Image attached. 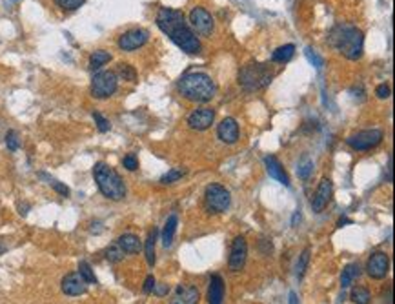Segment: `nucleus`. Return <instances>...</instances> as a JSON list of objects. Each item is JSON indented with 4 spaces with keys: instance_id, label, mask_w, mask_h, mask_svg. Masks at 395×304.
<instances>
[{
    "instance_id": "1",
    "label": "nucleus",
    "mask_w": 395,
    "mask_h": 304,
    "mask_svg": "<svg viewBox=\"0 0 395 304\" xmlns=\"http://www.w3.org/2000/svg\"><path fill=\"white\" fill-rule=\"evenodd\" d=\"M155 22H157L158 29L164 35H168L169 40L177 48H181L184 53H188V55H198L200 53V50H202L200 40L192 29V26L186 22V17L182 11L171 9V7H160Z\"/></svg>"
},
{
    "instance_id": "2",
    "label": "nucleus",
    "mask_w": 395,
    "mask_h": 304,
    "mask_svg": "<svg viewBox=\"0 0 395 304\" xmlns=\"http://www.w3.org/2000/svg\"><path fill=\"white\" fill-rule=\"evenodd\" d=\"M328 44L348 60H359L364 51V33L357 26L337 24L328 33Z\"/></svg>"
},
{
    "instance_id": "3",
    "label": "nucleus",
    "mask_w": 395,
    "mask_h": 304,
    "mask_svg": "<svg viewBox=\"0 0 395 304\" xmlns=\"http://www.w3.org/2000/svg\"><path fill=\"white\" fill-rule=\"evenodd\" d=\"M177 90L186 101L206 104L215 97L217 86H215L213 79L208 73L190 71V73L182 75L181 80L177 82Z\"/></svg>"
},
{
    "instance_id": "4",
    "label": "nucleus",
    "mask_w": 395,
    "mask_h": 304,
    "mask_svg": "<svg viewBox=\"0 0 395 304\" xmlns=\"http://www.w3.org/2000/svg\"><path fill=\"white\" fill-rule=\"evenodd\" d=\"M93 179H95L100 193L109 201H122L126 197L124 180L106 162H97L93 166Z\"/></svg>"
},
{
    "instance_id": "5",
    "label": "nucleus",
    "mask_w": 395,
    "mask_h": 304,
    "mask_svg": "<svg viewBox=\"0 0 395 304\" xmlns=\"http://www.w3.org/2000/svg\"><path fill=\"white\" fill-rule=\"evenodd\" d=\"M273 71L268 64L251 62L246 64L241 71H239V84L246 91H259L264 90L266 86L273 80Z\"/></svg>"
},
{
    "instance_id": "6",
    "label": "nucleus",
    "mask_w": 395,
    "mask_h": 304,
    "mask_svg": "<svg viewBox=\"0 0 395 304\" xmlns=\"http://www.w3.org/2000/svg\"><path fill=\"white\" fill-rule=\"evenodd\" d=\"M119 88V77L115 71H97L91 79V97L95 99H109Z\"/></svg>"
},
{
    "instance_id": "7",
    "label": "nucleus",
    "mask_w": 395,
    "mask_h": 304,
    "mask_svg": "<svg viewBox=\"0 0 395 304\" xmlns=\"http://www.w3.org/2000/svg\"><path fill=\"white\" fill-rule=\"evenodd\" d=\"M204 204L209 213H224L232 204V195L220 184H209L204 192Z\"/></svg>"
},
{
    "instance_id": "8",
    "label": "nucleus",
    "mask_w": 395,
    "mask_h": 304,
    "mask_svg": "<svg viewBox=\"0 0 395 304\" xmlns=\"http://www.w3.org/2000/svg\"><path fill=\"white\" fill-rule=\"evenodd\" d=\"M384 139V133L381 130H362L357 131L353 135H350L346 139V144L355 150V152H368L372 148H377Z\"/></svg>"
},
{
    "instance_id": "9",
    "label": "nucleus",
    "mask_w": 395,
    "mask_h": 304,
    "mask_svg": "<svg viewBox=\"0 0 395 304\" xmlns=\"http://www.w3.org/2000/svg\"><path fill=\"white\" fill-rule=\"evenodd\" d=\"M190 24H192V28L197 31L200 37H211L215 29V20L213 17L209 15V11H206L204 7L200 6H195L190 11Z\"/></svg>"
},
{
    "instance_id": "10",
    "label": "nucleus",
    "mask_w": 395,
    "mask_h": 304,
    "mask_svg": "<svg viewBox=\"0 0 395 304\" xmlns=\"http://www.w3.org/2000/svg\"><path fill=\"white\" fill-rule=\"evenodd\" d=\"M148 40H149V33H148L146 29L142 28H135V29H130V31H126L119 37V48L122 51H135L139 48L146 44Z\"/></svg>"
},
{
    "instance_id": "11",
    "label": "nucleus",
    "mask_w": 395,
    "mask_h": 304,
    "mask_svg": "<svg viewBox=\"0 0 395 304\" xmlns=\"http://www.w3.org/2000/svg\"><path fill=\"white\" fill-rule=\"evenodd\" d=\"M246 257H248V244L244 237H235L232 244V252H230V270L232 271H241L246 264Z\"/></svg>"
},
{
    "instance_id": "12",
    "label": "nucleus",
    "mask_w": 395,
    "mask_h": 304,
    "mask_svg": "<svg viewBox=\"0 0 395 304\" xmlns=\"http://www.w3.org/2000/svg\"><path fill=\"white\" fill-rule=\"evenodd\" d=\"M215 120V109L211 107H198L188 115V126L195 131H206L211 128Z\"/></svg>"
},
{
    "instance_id": "13",
    "label": "nucleus",
    "mask_w": 395,
    "mask_h": 304,
    "mask_svg": "<svg viewBox=\"0 0 395 304\" xmlns=\"http://www.w3.org/2000/svg\"><path fill=\"white\" fill-rule=\"evenodd\" d=\"M366 271L372 279H384L390 271V259L384 252H375L366 262Z\"/></svg>"
},
{
    "instance_id": "14",
    "label": "nucleus",
    "mask_w": 395,
    "mask_h": 304,
    "mask_svg": "<svg viewBox=\"0 0 395 304\" xmlns=\"http://www.w3.org/2000/svg\"><path fill=\"white\" fill-rule=\"evenodd\" d=\"M60 288H62V292L66 295L77 297V295H82V293L88 292V282L77 271V273H68V275L64 277L62 282H60Z\"/></svg>"
},
{
    "instance_id": "15",
    "label": "nucleus",
    "mask_w": 395,
    "mask_h": 304,
    "mask_svg": "<svg viewBox=\"0 0 395 304\" xmlns=\"http://www.w3.org/2000/svg\"><path fill=\"white\" fill-rule=\"evenodd\" d=\"M330 199H332V180L322 179L321 182H319V186H317L313 201H311V209H313L315 213H321L322 209L328 206Z\"/></svg>"
},
{
    "instance_id": "16",
    "label": "nucleus",
    "mask_w": 395,
    "mask_h": 304,
    "mask_svg": "<svg viewBox=\"0 0 395 304\" xmlns=\"http://www.w3.org/2000/svg\"><path fill=\"white\" fill-rule=\"evenodd\" d=\"M217 135L224 144H235L239 141V124L233 117H226L217 126Z\"/></svg>"
},
{
    "instance_id": "17",
    "label": "nucleus",
    "mask_w": 395,
    "mask_h": 304,
    "mask_svg": "<svg viewBox=\"0 0 395 304\" xmlns=\"http://www.w3.org/2000/svg\"><path fill=\"white\" fill-rule=\"evenodd\" d=\"M198 290L192 284H179L169 304H197Z\"/></svg>"
},
{
    "instance_id": "18",
    "label": "nucleus",
    "mask_w": 395,
    "mask_h": 304,
    "mask_svg": "<svg viewBox=\"0 0 395 304\" xmlns=\"http://www.w3.org/2000/svg\"><path fill=\"white\" fill-rule=\"evenodd\" d=\"M264 164H266V171H268V175H270L271 179L279 180V182L284 184L286 188L290 186L288 175H286V171H284V168H282V164L279 162V158L273 157V155H270V157L264 158Z\"/></svg>"
},
{
    "instance_id": "19",
    "label": "nucleus",
    "mask_w": 395,
    "mask_h": 304,
    "mask_svg": "<svg viewBox=\"0 0 395 304\" xmlns=\"http://www.w3.org/2000/svg\"><path fill=\"white\" fill-rule=\"evenodd\" d=\"M224 301V281L220 275H213L209 279L208 288V303L209 304H222Z\"/></svg>"
},
{
    "instance_id": "20",
    "label": "nucleus",
    "mask_w": 395,
    "mask_h": 304,
    "mask_svg": "<svg viewBox=\"0 0 395 304\" xmlns=\"http://www.w3.org/2000/svg\"><path fill=\"white\" fill-rule=\"evenodd\" d=\"M117 244L124 250V253H139L142 250L141 239L137 235H133V233H124V235H120L119 239H117Z\"/></svg>"
},
{
    "instance_id": "21",
    "label": "nucleus",
    "mask_w": 395,
    "mask_h": 304,
    "mask_svg": "<svg viewBox=\"0 0 395 304\" xmlns=\"http://www.w3.org/2000/svg\"><path fill=\"white\" fill-rule=\"evenodd\" d=\"M177 226H179V217H177L175 213L169 215L168 220H166V224H164V230H162V246L164 248H169V246L173 244V237H175Z\"/></svg>"
},
{
    "instance_id": "22",
    "label": "nucleus",
    "mask_w": 395,
    "mask_h": 304,
    "mask_svg": "<svg viewBox=\"0 0 395 304\" xmlns=\"http://www.w3.org/2000/svg\"><path fill=\"white\" fill-rule=\"evenodd\" d=\"M111 60V53L106 50H97L90 55V69L91 71H99L102 66H106Z\"/></svg>"
},
{
    "instance_id": "23",
    "label": "nucleus",
    "mask_w": 395,
    "mask_h": 304,
    "mask_svg": "<svg viewBox=\"0 0 395 304\" xmlns=\"http://www.w3.org/2000/svg\"><path fill=\"white\" fill-rule=\"evenodd\" d=\"M295 53V46L294 44H284L281 48H277L273 51V55H271V60L273 62H279V64H286L288 60H292V56Z\"/></svg>"
},
{
    "instance_id": "24",
    "label": "nucleus",
    "mask_w": 395,
    "mask_h": 304,
    "mask_svg": "<svg viewBox=\"0 0 395 304\" xmlns=\"http://www.w3.org/2000/svg\"><path fill=\"white\" fill-rule=\"evenodd\" d=\"M359 275H361V268H359V264H355V262H353V264H348L345 270H343V275H341V286L350 288Z\"/></svg>"
},
{
    "instance_id": "25",
    "label": "nucleus",
    "mask_w": 395,
    "mask_h": 304,
    "mask_svg": "<svg viewBox=\"0 0 395 304\" xmlns=\"http://www.w3.org/2000/svg\"><path fill=\"white\" fill-rule=\"evenodd\" d=\"M157 235H158V231L153 228V230L148 233L146 244H144V253H146V260L149 266L155 264V244H157Z\"/></svg>"
},
{
    "instance_id": "26",
    "label": "nucleus",
    "mask_w": 395,
    "mask_h": 304,
    "mask_svg": "<svg viewBox=\"0 0 395 304\" xmlns=\"http://www.w3.org/2000/svg\"><path fill=\"white\" fill-rule=\"evenodd\" d=\"M313 173V160L310 157H302L299 160V168H297V175H299V179L302 180H308Z\"/></svg>"
},
{
    "instance_id": "27",
    "label": "nucleus",
    "mask_w": 395,
    "mask_h": 304,
    "mask_svg": "<svg viewBox=\"0 0 395 304\" xmlns=\"http://www.w3.org/2000/svg\"><path fill=\"white\" fill-rule=\"evenodd\" d=\"M106 259L109 262H113V264H117V262H120V260L124 259V250L120 248L117 242H113L106 250Z\"/></svg>"
},
{
    "instance_id": "28",
    "label": "nucleus",
    "mask_w": 395,
    "mask_h": 304,
    "mask_svg": "<svg viewBox=\"0 0 395 304\" xmlns=\"http://www.w3.org/2000/svg\"><path fill=\"white\" fill-rule=\"evenodd\" d=\"M308 262H310V248H304V252L299 255L297 266H295V275H297V279H302V277H304Z\"/></svg>"
},
{
    "instance_id": "29",
    "label": "nucleus",
    "mask_w": 395,
    "mask_h": 304,
    "mask_svg": "<svg viewBox=\"0 0 395 304\" xmlns=\"http://www.w3.org/2000/svg\"><path fill=\"white\" fill-rule=\"evenodd\" d=\"M117 75H119L120 79L128 80V82H135L137 80V71L135 68L131 66V64H119V69H117Z\"/></svg>"
},
{
    "instance_id": "30",
    "label": "nucleus",
    "mask_w": 395,
    "mask_h": 304,
    "mask_svg": "<svg viewBox=\"0 0 395 304\" xmlns=\"http://www.w3.org/2000/svg\"><path fill=\"white\" fill-rule=\"evenodd\" d=\"M79 273L82 275V279H84L88 284H97V277H95V273H93V270H91L90 262L80 260V262H79Z\"/></svg>"
},
{
    "instance_id": "31",
    "label": "nucleus",
    "mask_w": 395,
    "mask_h": 304,
    "mask_svg": "<svg viewBox=\"0 0 395 304\" xmlns=\"http://www.w3.org/2000/svg\"><path fill=\"white\" fill-rule=\"evenodd\" d=\"M370 292L366 288H353L351 290V301L355 304H370Z\"/></svg>"
},
{
    "instance_id": "32",
    "label": "nucleus",
    "mask_w": 395,
    "mask_h": 304,
    "mask_svg": "<svg viewBox=\"0 0 395 304\" xmlns=\"http://www.w3.org/2000/svg\"><path fill=\"white\" fill-rule=\"evenodd\" d=\"M184 175H186V169L173 168V169H169V171L166 175H162L160 182H162V184H171V182H177V180H181L182 177H184Z\"/></svg>"
},
{
    "instance_id": "33",
    "label": "nucleus",
    "mask_w": 395,
    "mask_h": 304,
    "mask_svg": "<svg viewBox=\"0 0 395 304\" xmlns=\"http://www.w3.org/2000/svg\"><path fill=\"white\" fill-rule=\"evenodd\" d=\"M93 120H95V124H97V130L100 131V133H107V131L111 130V124H109V120H107L102 113H99V111H93Z\"/></svg>"
},
{
    "instance_id": "34",
    "label": "nucleus",
    "mask_w": 395,
    "mask_h": 304,
    "mask_svg": "<svg viewBox=\"0 0 395 304\" xmlns=\"http://www.w3.org/2000/svg\"><path fill=\"white\" fill-rule=\"evenodd\" d=\"M86 0H55V4L58 7H62L64 11H75L79 7L84 6Z\"/></svg>"
},
{
    "instance_id": "35",
    "label": "nucleus",
    "mask_w": 395,
    "mask_h": 304,
    "mask_svg": "<svg viewBox=\"0 0 395 304\" xmlns=\"http://www.w3.org/2000/svg\"><path fill=\"white\" fill-rule=\"evenodd\" d=\"M6 146L9 152H17L20 148V139H18V133L15 130H9L6 133Z\"/></svg>"
},
{
    "instance_id": "36",
    "label": "nucleus",
    "mask_w": 395,
    "mask_h": 304,
    "mask_svg": "<svg viewBox=\"0 0 395 304\" xmlns=\"http://www.w3.org/2000/svg\"><path fill=\"white\" fill-rule=\"evenodd\" d=\"M304 53H306V58L310 60V64H313L315 68H321L322 64H324V60H322V56L319 55V53H317V51L313 50V48H310V46H308V48H306V50H304Z\"/></svg>"
},
{
    "instance_id": "37",
    "label": "nucleus",
    "mask_w": 395,
    "mask_h": 304,
    "mask_svg": "<svg viewBox=\"0 0 395 304\" xmlns=\"http://www.w3.org/2000/svg\"><path fill=\"white\" fill-rule=\"evenodd\" d=\"M122 166H124L128 171H135V169L139 168V160H137V157L133 153H130V155H126V157L122 158Z\"/></svg>"
},
{
    "instance_id": "38",
    "label": "nucleus",
    "mask_w": 395,
    "mask_h": 304,
    "mask_svg": "<svg viewBox=\"0 0 395 304\" xmlns=\"http://www.w3.org/2000/svg\"><path fill=\"white\" fill-rule=\"evenodd\" d=\"M49 184H51V188H53V190L58 193V195H62V197H69V188L66 186V184L58 182V180H53V179H49Z\"/></svg>"
},
{
    "instance_id": "39",
    "label": "nucleus",
    "mask_w": 395,
    "mask_h": 304,
    "mask_svg": "<svg viewBox=\"0 0 395 304\" xmlns=\"http://www.w3.org/2000/svg\"><path fill=\"white\" fill-rule=\"evenodd\" d=\"M390 93H392V90H390L388 84H379L377 90H375V95H377L379 99H388Z\"/></svg>"
},
{
    "instance_id": "40",
    "label": "nucleus",
    "mask_w": 395,
    "mask_h": 304,
    "mask_svg": "<svg viewBox=\"0 0 395 304\" xmlns=\"http://www.w3.org/2000/svg\"><path fill=\"white\" fill-rule=\"evenodd\" d=\"M155 284H157L155 277H153V275H148L146 281H144V286H142V292H144V293H151L153 288H155Z\"/></svg>"
},
{
    "instance_id": "41",
    "label": "nucleus",
    "mask_w": 395,
    "mask_h": 304,
    "mask_svg": "<svg viewBox=\"0 0 395 304\" xmlns=\"http://www.w3.org/2000/svg\"><path fill=\"white\" fill-rule=\"evenodd\" d=\"M168 292H169L168 284H155V288H153L151 293H155L157 297H164V295H168Z\"/></svg>"
},
{
    "instance_id": "42",
    "label": "nucleus",
    "mask_w": 395,
    "mask_h": 304,
    "mask_svg": "<svg viewBox=\"0 0 395 304\" xmlns=\"http://www.w3.org/2000/svg\"><path fill=\"white\" fill-rule=\"evenodd\" d=\"M345 224H353V220L351 219H346V217H343V219H339V222H337V226L339 228H343Z\"/></svg>"
},
{
    "instance_id": "43",
    "label": "nucleus",
    "mask_w": 395,
    "mask_h": 304,
    "mask_svg": "<svg viewBox=\"0 0 395 304\" xmlns=\"http://www.w3.org/2000/svg\"><path fill=\"white\" fill-rule=\"evenodd\" d=\"M297 301H299V299H297V293L290 292V304H297Z\"/></svg>"
},
{
    "instance_id": "44",
    "label": "nucleus",
    "mask_w": 395,
    "mask_h": 304,
    "mask_svg": "<svg viewBox=\"0 0 395 304\" xmlns=\"http://www.w3.org/2000/svg\"><path fill=\"white\" fill-rule=\"evenodd\" d=\"M18 209H20V215H26V213H28L29 206H28V204H24V206L20 204V208H18Z\"/></svg>"
}]
</instances>
